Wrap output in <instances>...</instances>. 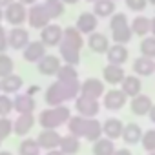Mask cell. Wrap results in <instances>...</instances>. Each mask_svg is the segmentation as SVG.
<instances>
[{"instance_id": "cell-1", "label": "cell", "mask_w": 155, "mask_h": 155, "mask_svg": "<svg viewBox=\"0 0 155 155\" xmlns=\"http://www.w3.org/2000/svg\"><path fill=\"white\" fill-rule=\"evenodd\" d=\"M69 117H71V110L66 104H60V106L44 110L38 115V122H40L42 130H58L60 126L68 124Z\"/></svg>"}, {"instance_id": "cell-2", "label": "cell", "mask_w": 155, "mask_h": 155, "mask_svg": "<svg viewBox=\"0 0 155 155\" xmlns=\"http://www.w3.org/2000/svg\"><path fill=\"white\" fill-rule=\"evenodd\" d=\"M4 20L9 26H22L28 20V6L20 4L18 0H15L13 4L4 8Z\"/></svg>"}, {"instance_id": "cell-3", "label": "cell", "mask_w": 155, "mask_h": 155, "mask_svg": "<svg viewBox=\"0 0 155 155\" xmlns=\"http://www.w3.org/2000/svg\"><path fill=\"white\" fill-rule=\"evenodd\" d=\"M28 22L33 29H44L48 24H51V18L44 8V4H33L28 9Z\"/></svg>"}, {"instance_id": "cell-4", "label": "cell", "mask_w": 155, "mask_h": 155, "mask_svg": "<svg viewBox=\"0 0 155 155\" xmlns=\"http://www.w3.org/2000/svg\"><path fill=\"white\" fill-rule=\"evenodd\" d=\"M75 111L86 117V119H93L99 115L101 111V104L97 99H90V97H84V95H79L75 99Z\"/></svg>"}, {"instance_id": "cell-5", "label": "cell", "mask_w": 155, "mask_h": 155, "mask_svg": "<svg viewBox=\"0 0 155 155\" xmlns=\"http://www.w3.org/2000/svg\"><path fill=\"white\" fill-rule=\"evenodd\" d=\"M64 37V28L58 24H48L44 29H40V42L46 48H58Z\"/></svg>"}, {"instance_id": "cell-6", "label": "cell", "mask_w": 155, "mask_h": 155, "mask_svg": "<svg viewBox=\"0 0 155 155\" xmlns=\"http://www.w3.org/2000/svg\"><path fill=\"white\" fill-rule=\"evenodd\" d=\"M8 42H9V48L15 49V51H22L31 40H29V31L22 26H13L9 31H8Z\"/></svg>"}, {"instance_id": "cell-7", "label": "cell", "mask_w": 155, "mask_h": 155, "mask_svg": "<svg viewBox=\"0 0 155 155\" xmlns=\"http://www.w3.org/2000/svg\"><path fill=\"white\" fill-rule=\"evenodd\" d=\"M60 66H62V58L57 55H48V53L37 62V69L44 77H57Z\"/></svg>"}, {"instance_id": "cell-8", "label": "cell", "mask_w": 155, "mask_h": 155, "mask_svg": "<svg viewBox=\"0 0 155 155\" xmlns=\"http://www.w3.org/2000/svg\"><path fill=\"white\" fill-rule=\"evenodd\" d=\"M126 93L120 90V88H111L104 93V108L108 111H119L126 106Z\"/></svg>"}, {"instance_id": "cell-9", "label": "cell", "mask_w": 155, "mask_h": 155, "mask_svg": "<svg viewBox=\"0 0 155 155\" xmlns=\"http://www.w3.org/2000/svg\"><path fill=\"white\" fill-rule=\"evenodd\" d=\"M106 93V86L101 79H95V77H90L84 82H81V95L90 97V99H101Z\"/></svg>"}, {"instance_id": "cell-10", "label": "cell", "mask_w": 155, "mask_h": 155, "mask_svg": "<svg viewBox=\"0 0 155 155\" xmlns=\"http://www.w3.org/2000/svg\"><path fill=\"white\" fill-rule=\"evenodd\" d=\"M44 101H46V104H48L49 108H53V106H60V104L68 102V101H66V91H64V86H62L60 81H55V82L46 90Z\"/></svg>"}, {"instance_id": "cell-11", "label": "cell", "mask_w": 155, "mask_h": 155, "mask_svg": "<svg viewBox=\"0 0 155 155\" xmlns=\"http://www.w3.org/2000/svg\"><path fill=\"white\" fill-rule=\"evenodd\" d=\"M97 26H99V17L91 11H86V13H81L79 18L75 22V28L79 29L82 35H91L93 31H97Z\"/></svg>"}, {"instance_id": "cell-12", "label": "cell", "mask_w": 155, "mask_h": 155, "mask_svg": "<svg viewBox=\"0 0 155 155\" xmlns=\"http://www.w3.org/2000/svg\"><path fill=\"white\" fill-rule=\"evenodd\" d=\"M37 119H35V113H20L15 120H13V133L18 135V137H26L33 126H35Z\"/></svg>"}, {"instance_id": "cell-13", "label": "cell", "mask_w": 155, "mask_h": 155, "mask_svg": "<svg viewBox=\"0 0 155 155\" xmlns=\"http://www.w3.org/2000/svg\"><path fill=\"white\" fill-rule=\"evenodd\" d=\"M60 140H62V135L57 131V130H42L37 137V142L42 150L49 151V150H57L60 146Z\"/></svg>"}, {"instance_id": "cell-14", "label": "cell", "mask_w": 155, "mask_h": 155, "mask_svg": "<svg viewBox=\"0 0 155 155\" xmlns=\"http://www.w3.org/2000/svg\"><path fill=\"white\" fill-rule=\"evenodd\" d=\"M126 77V71L122 66H117V64H108L104 69H102V79L104 82H108L110 86H120V82L124 81Z\"/></svg>"}, {"instance_id": "cell-15", "label": "cell", "mask_w": 155, "mask_h": 155, "mask_svg": "<svg viewBox=\"0 0 155 155\" xmlns=\"http://www.w3.org/2000/svg\"><path fill=\"white\" fill-rule=\"evenodd\" d=\"M22 51H24L22 57H24L26 62H29V64H37V62L46 55V46H44L40 40H31Z\"/></svg>"}, {"instance_id": "cell-16", "label": "cell", "mask_w": 155, "mask_h": 155, "mask_svg": "<svg viewBox=\"0 0 155 155\" xmlns=\"http://www.w3.org/2000/svg\"><path fill=\"white\" fill-rule=\"evenodd\" d=\"M60 44H64V46H68V48H73V49H77V51H82V48H84L82 33L77 29L75 26L66 28V29H64V37H62V42H60Z\"/></svg>"}, {"instance_id": "cell-17", "label": "cell", "mask_w": 155, "mask_h": 155, "mask_svg": "<svg viewBox=\"0 0 155 155\" xmlns=\"http://www.w3.org/2000/svg\"><path fill=\"white\" fill-rule=\"evenodd\" d=\"M88 46L93 53L97 55H106V51L110 49V38L104 33L93 31L91 35H88Z\"/></svg>"}, {"instance_id": "cell-18", "label": "cell", "mask_w": 155, "mask_h": 155, "mask_svg": "<svg viewBox=\"0 0 155 155\" xmlns=\"http://www.w3.org/2000/svg\"><path fill=\"white\" fill-rule=\"evenodd\" d=\"M122 130H124V122L117 117H110L102 122V133L104 137L111 139V140H117L122 137Z\"/></svg>"}, {"instance_id": "cell-19", "label": "cell", "mask_w": 155, "mask_h": 155, "mask_svg": "<svg viewBox=\"0 0 155 155\" xmlns=\"http://www.w3.org/2000/svg\"><path fill=\"white\" fill-rule=\"evenodd\" d=\"M24 86V81H22V77L20 75H8L4 77V79H0V90H2V93L6 95H17Z\"/></svg>"}, {"instance_id": "cell-20", "label": "cell", "mask_w": 155, "mask_h": 155, "mask_svg": "<svg viewBox=\"0 0 155 155\" xmlns=\"http://www.w3.org/2000/svg\"><path fill=\"white\" fill-rule=\"evenodd\" d=\"M13 108L15 111L20 115V113H35L37 110V102L31 95L28 93H17V97L13 99Z\"/></svg>"}, {"instance_id": "cell-21", "label": "cell", "mask_w": 155, "mask_h": 155, "mask_svg": "<svg viewBox=\"0 0 155 155\" xmlns=\"http://www.w3.org/2000/svg\"><path fill=\"white\" fill-rule=\"evenodd\" d=\"M130 57V51L124 44H113L110 46V49L106 51V58H108V64H117V66H122Z\"/></svg>"}, {"instance_id": "cell-22", "label": "cell", "mask_w": 155, "mask_h": 155, "mask_svg": "<svg viewBox=\"0 0 155 155\" xmlns=\"http://www.w3.org/2000/svg\"><path fill=\"white\" fill-rule=\"evenodd\" d=\"M151 106H153L151 99H150L148 95H142V93H139L137 97H133L131 102H130V110H131L133 115H137V117H144V115H148L150 110H151Z\"/></svg>"}, {"instance_id": "cell-23", "label": "cell", "mask_w": 155, "mask_h": 155, "mask_svg": "<svg viewBox=\"0 0 155 155\" xmlns=\"http://www.w3.org/2000/svg\"><path fill=\"white\" fill-rule=\"evenodd\" d=\"M155 71V60L153 58H148V57H137L133 60V73L137 77H150L151 73Z\"/></svg>"}, {"instance_id": "cell-24", "label": "cell", "mask_w": 155, "mask_h": 155, "mask_svg": "<svg viewBox=\"0 0 155 155\" xmlns=\"http://www.w3.org/2000/svg\"><path fill=\"white\" fill-rule=\"evenodd\" d=\"M120 90L126 93V97H137L142 90V82H140V77L137 75H126L124 81L120 82Z\"/></svg>"}, {"instance_id": "cell-25", "label": "cell", "mask_w": 155, "mask_h": 155, "mask_svg": "<svg viewBox=\"0 0 155 155\" xmlns=\"http://www.w3.org/2000/svg\"><path fill=\"white\" fill-rule=\"evenodd\" d=\"M130 28H131V31H133V35H137V37H148V35H151V18H148V17H144V15H140V17H135L133 18V22L130 24Z\"/></svg>"}, {"instance_id": "cell-26", "label": "cell", "mask_w": 155, "mask_h": 155, "mask_svg": "<svg viewBox=\"0 0 155 155\" xmlns=\"http://www.w3.org/2000/svg\"><path fill=\"white\" fill-rule=\"evenodd\" d=\"M142 130H140V126L139 124H135V122H130V124H124V130H122V140L126 142V144H137V142H140V139H142Z\"/></svg>"}, {"instance_id": "cell-27", "label": "cell", "mask_w": 155, "mask_h": 155, "mask_svg": "<svg viewBox=\"0 0 155 155\" xmlns=\"http://www.w3.org/2000/svg\"><path fill=\"white\" fill-rule=\"evenodd\" d=\"M86 117L82 115H71L69 120H68V133L79 137V139H84V130H86Z\"/></svg>"}, {"instance_id": "cell-28", "label": "cell", "mask_w": 155, "mask_h": 155, "mask_svg": "<svg viewBox=\"0 0 155 155\" xmlns=\"http://www.w3.org/2000/svg\"><path fill=\"white\" fill-rule=\"evenodd\" d=\"M102 135H104V133H102V124L97 120V117L88 119V120H86V130H84V139L90 140V142H95V140H99Z\"/></svg>"}, {"instance_id": "cell-29", "label": "cell", "mask_w": 155, "mask_h": 155, "mask_svg": "<svg viewBox=\"0 0 155 155\" xmlns=\"http://www.w3.org/2000/svg\"><path fill=\"white\" fill-rule=\"evenodd\" d=\"M58 148H60L66 155H77V153L81 151V139L75 137V135H71V133H68V135L62 137Z\"/></svg>"}, {"instance_id": "cell-30", "label": "cell", "mask_w": 155, "mask_h": 155, "mask_svg": "<svg viewBox=\"0 0 155 155\" xmlns=\"http://www.w3.org/2000/svg\"><path fill=\"white\" fill-rule=\"evenodd\" d=\"M115 0H97L93 4V13L99 18H110L115 13Z\"/></svg>"}, {"instance_id": "cell-31", "label": "cell", "mask_w": 155, "mask_h": 155, "mask_svg": "<svg viewBox=\"0 0 155 155\" xmlns=\"http://www.w3.org/2000/svg\"><path fill=\"white\" fill-rule=\"evenodd\" d=\"M91 153L93 155H113L115 153V144L111 139L108 137H101L99 140L93 142L91 146Z\"/></svg>"}, {"instance_id": "cell-32", "label": "cell", "mask_w": 155, "mask_h": 155, "mask_svg": "<svg viewBox=\"0 0 155 155\" xmlns=\"http://www.w3.org/2000/svg\"><path fill=\"white\" fill-rule=\"evenodd\" d=\"M58 53H60L58 57L62 58L64 64H71V66H79L81 64V51H77L73 48H68V46L60 44L58 46Z\"/></svg>"}, {"instance_id": "cell-33", "label": "cell", "mask_w": 155, "mask_h": 155, "mask_svg": "<svg viewBox=\"0 0 155 155\" xmlns=\"http://www.w3.org/2000/svg\"><path fill=\"white\" fill-rule=\"evenodd\" d=\"M131 38H133V31H131L130 24L128 26H122V28H117V29L111 31V40L115 44H124L126 46Z\"/></svg>"}, {"instance_id": "cell-34", "label": "cell", "mask_w": 155, "mask_h": 155, "mask_svg": "<svg viewBox=\"0 0 155 155\" xmlns=\"http://www.w3.org/2000/svg\"><path fill=\"white\" fill-rule=\"evenodd\" d=\"M42 4H44V8H46V11H48L51 20H57L58 17H62L64 8H66V4L62 2V0H46V2H42Z\"/></svg>"}, {"instance_id": "cell-35", "label": "cell", "mask_w": 155, "mask_h": 155, "mask_svg": "<svg viewBox=\"0 0 155 155\" xmlns=\"http://www.w3.org/2000/svg\"><path fill=\"white\" fill-rule=\"evenodd\" d=\"M40 150L37 139H24L18 144V155H40Z\"/></svg>"}, {"instance_id": "cell-36", "label": "cell", "mask_w": 155, "mask_h": 155, "mask_svg": "<svg viewBox=\"0 0 155 155\" xmlns=\"http://www.w3.org/2000/svg\"><path fill=\"white\" fill-rule=\"evenodd\" d=\"M57 81H79V69H77V66L62 64L58 73H57Z\"/></svg>"}, {"instance_id": "cell-37", "label": "cell", "mask_w": 155, "mask_h": 155, "mask_svg": "<svg viewBox=\"0 0 155 155\" xmlns=\"http://www.w3.org/2000/svg\"><path fill=\"white\" fill-rule=\"evenodd\" d=\"M140 55L142 57H148V58H153L155 60V37L153 35H148L140 40Z\"/></svg>"}, {"instance_id": "cell-38", "label": "cell", "mask_w": 155, "mask_h": 155, "mask_svg": "<svg viewBox=\"0 0 155 155\" xmlns=\"http://www.w3.org/2000/svg\"><path fill=\"white\" fill-rule=\"evenodd\" d=\"M13 69H15L13 58H11L8 53H0V79H4V77L11 75Z\"/></svg>"}, {"instance_id": "cell-39", "label": "cell", "mask_w": 155, "mask_h": 155, "mask_svg": "<svg viewBox=\"0 0 155 155\" xmlns=\"http://www.w3.org/2000/svg\"><path fill=\"white\" fill-rule=\"evenodd\" d=\"M11 111H15L13 99L6 93H0V117H9Z\"/></svg>"}, {"instance_id": "cell-40", "label": "cell", "mask_w": 155, "mask_h": 155, "mask_svg": "<svg viewBox=\"0 0 155 155\" xmlns=\"http://www.w3.org/2000/svg\"><path fill=\"white\" fill-rule=\"evenodd\" d=\"M140 144H142V148H144L148 153L155 151V130L144 131V133H142V139H140Z\"/></svg>"}, {"instance_id": "cell-41", "label": "cell", "mask_w": 155, "mask_h": 155, "mask_svg": "<svg viewBox=\"0 0 155 155\" xmlns=\"http://www.w3.org/2000/svg\"><path fill=\"white\" fill-rule=\"evenodd\" d=\"M13 133V120L9 117H0V139H8Z\"/></svg>"}, {"instance_id": "cell-42", "label": "cell", "mask_w": 155, "mask_h": 155, "mask_svg": "<svg viewBox=\"0 0 155 155\" xmlns=\"http://www.w3.org/2000/svg\"><path fill=\"white\" fill-rule=\"evenodd\" d=\"M122 26H128V17L126 13H113L111 15V20H110V29H117V28H122Z\"/></svg>"}, {"instance_id": "cell-43", "label": "cell", "mask_w": 155, "mask_h": 155, "mask_svg": "<svg viewBox=\"0 0 155 155\" xmlns=\"http://www.w3.org/2000/svg\"><path fill=\"white\" fill-rule=\"evenodd\" d=\"M124 2H126V8L131 9V11H135V13L144 11L146 6H148V0H124Z\"/></svg>"}, {"instance_id": "cell-44", "label": "cell", "mask_w": 155, "mask_h": 155, "mask_svg": "<svg viewBox=\"0 0 155 155\" xmlns=\"http://www.w3.org/2000/svg\"><path fill=\"white\" fill-rule=\"evenodd\" d=\"M9 48V42H8V29L0 24V53H6Z\"/></svg>"}, {"instance_id": "cell-45", "label": "cell", "mask_w": 155, "mask_h": 155, "mask_svg": "<svg viewBox=\"0 0 155 155\" xmlns=\"http://www.w3.org/2000/svg\"><path fill=\"white\" fill-rule=\"evenodd\" d=\"M113 155H133L130 150H126V148H120V150H115V153Z\"/></svg>"}, {"instance_id": "cell-46", "label": "cell", "mask_w": 155, "mask_h": 155, "mask_svg": "<svg viewBox=\"0 0 155 155\" xmlns=\"http://www.w3.org/2000/svg\"><path fill=\"white\" fill-rule=\"evenodd\" d=\"M46 155H66L60 148H57V150H49V151H46Z\"/></svg>"}, {"instance_id": "cell-47", "label": "cell", "mask_w": 155, "mask_h": 155, "mask_svg": "<svg viewBox=\"0 0 155 155\" xmlns=\"http://www.w3.org/2000/svg\"><path fill=\"white\" fill-rule=\"evenodd\" d=\"M38 91H40V88H38V86H31V88H29V90H28V91H26V93H28V95H31V97H33V95H35V93H38Z\"/></svg>"}, {"instance_id": "cell-48", "label": "cell", "mask_w": 155, "mask_h": 155, "mask_svg": "<svg viewBox=\"0 0 155 155\" xmlns=\"http://www.w3.org/2000/svg\"><path fill=\"white\" fill-rule=\"evenodd\" d=\"M148 117H150V120L155 124V104L151 106V110H150V113H148Z\"/></svg>"}, {"instance_id": "cell-49", "label": "cell", "mask_w": 155, "mask_h": 155, "mask_svg": "<svg viewBox=\"0 0 155 155\" xmlns=\"http://www.w3.org/2000/svg\"><path fill=\"white\" fill-rule=\"evenodd\" d=\"M20 4H24V6H33V4H37L38 0H18Z\"/></svg>"}, {"instance_id": "cell-50", "label": "cell", "mask_w": 155, "mask_h": 155, "mask_svg": "<svg viewBox=\"0 0 155 155\" xmlns=\"http://www.w3.org/2000/svg\"><path fill=\"white\" fill-rule=\"evenodd\" d=\"M15 0H0V8H8L9 4H13Z\"/></svg>"}, {"instance_id": "cell-51", "label": "cell", "mask_w": 155, "mask_h": 155, "mask_svg": "<svg viewBox=\"0 0 155 155\" xmlns=\"http://www.w3.org/2000/svg\"><path fill=\"white\" fill-rule=\"evenodd\" d=\"M62 2H64L66 6H73V4H77V2H79V0H62Z\"/></svg>"}, {"instance_id": "cell-52", "label": "cell", "mask_w": 155, "mask_h": 155, "mask_svg": "<svg viewBox=\"0 0 155 155\" xmlns=\"http://www.w3.org/2000/svg\"><path fill=\"white\" fill-rule=\"evenodd\" d=\"M151 35L155 37V17L151 18Z\"/></svg>"}, {"instance_id": "cell-53", "label": "cell", "mask_w": 155, "mask_h": 155, "mask_svg": "<svg viewBox=\"0 0 155 155\" xmlns=\"http://www.w3.org/2000/svg\"><path fill=\"white\" fill-rule=\"evenodd\" d=\"M4 20V8H0V22Z\"/></svg>"}, {"instance_id": "cell-54", "label": "cell", "mask_w": 155, "mask_h": 155, "mask_svg": "<svg viewBox=\"0 0 155 155\" xmlns=\"http://www.w3.org/2000/svg\"><path fill=\"white\" fill-rule=\"evenodd\" d=\"M0 155H13L11 151H6V150H2V151H0Z\"/></svg>"}, {"instance_id": "cell-55", "label": "cell", "mask_w": 155, "mask_h": 155, "mask_svg": "<svg viewBox=\"0 0 155 155\" xmlns=\"http://www.w3.org/2000/svg\"><path fill=\"white\" fill-rule=\"evenodd\" d=\"M148 4H151V6L155 8V0H148Z\"/></svg>"}, {"instance_id": "cell-56", "label": "cell", "mask_w": 155, "mask_h": 155, "mask_svg": "<svg viewBox=\"0 0 155 155\" xmlns=\"http://www.w3.org/2000/svg\"><path fill=\"white\" fill-rule=\"evenodd\" d=\"M86 2H90V4H95V2H97V0H86Z\"/></svg>"}, {"instance_id": "cell-57", "label": "cell", "mask_w": 155, "mask_h": 155, "mask_svg": "<svg viewBox=\"0 0 155 155\" xmlns=\"http://www.w3.org/2000/svg\"><path fill=\"white\" fill-rule=\"evenodd\" d=\"M150 155H155V151H151V153H150Z\"/></svg>"}, {"instance_id": "cell-58", "label": "cell", "mask_w": 155, "mask_h": 155, "mask_svg": "<svg viewBox=\"0 0 155 155\" xmlns=\"http://www.w3.org/2000/svg\"><path fill=\"white\" fill-rule=\"evenodd\" d=\"M0 146H2V139H0Z\"/></svg>"}, {"instance_id": "cell-59", "label": "cell", "mask_w": 155, "mask_h": 155, "mask_svg": "<svg viewBox=\"0 0 155 155\" xmlns=\"http://www.w3.org/2000/svg\"><path fill=\"white\" fill-rule=\"evenodd\" d=\"M0 93H2V90H0Z\"/></svg>"}]
</instances>
